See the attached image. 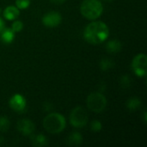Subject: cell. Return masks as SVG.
Returning a JSON list of instances; mask_svg holds the SVG:
<instances>
[{"mask_svg": "<svg viewBox=\"0 0 147 147\" xmlns=\"http://www.w3.org/2000/svg\"><path fill=\"white\" fill-rule=\"evenodd\" d=\"M109 35V29L106 23L101 21L90 23L84 29V37L87 42L97 45L104 42Z\"/></svg>", "mask_w": 147, "mask_h": 147, "instance_id": "obj_1", "label": "cell"}, {"mask_svg": "<svg viewBox=\"0 0 147 147\" xmlns=\"http://www.w3.org/2000/svg\"><path fill=\"white\" fill-rule=\"evenodd\" d=\"M66 121L65 117L59 113H51L43 120V127L47 132L52 134L61 133L65 128Z\"/></svg>", "mask_w": 147, "mask_h": 147, "instance_id": "obj_2", "label": "cell"}, {"mask_svg": "<svg viewBox=\"0 0 147 147\" xmlns=\"http://www.w3.org/2000/svg\"><path fill=\"white\" fill-rule=\"evenodd\" d=\"M83 16L89 20H96L103 12V6L99 0H84L80 6Z\"/></svg>", "mask_w": 147, "mask_h": 147, "instance_id": "obj_3", "label": "cell"}, {"mask_svg": "<svg viewBox=\"0 0 147 147\" xmlns=\"http://www.w3.org/2000/svg\"><path fill=\"white\" fill-rule=\"evenodd\" d=\"M86 104L90 111L98 114L102 112L106 109L107 99L105 96L102 95L101 92H93L88 96Z\"/></svg>", "mask_w": 147, "mask_h": 147, "instance_id": "obj_4", "label": "cell"}, {"mask_svg": "<svg viewBox=\"0 0 147 147\" xmlns=\"http://www.w3.org/2000/svg\"><path fill=\"white\" fill-rule=\"evenodd\" d=\"M88 115L86 110L81 107L78 106L71 112L70 115V123L76 128H83L88 123Z\"/></svg>", "mask_w": 147, "mask_h": 147, "instance_id": "obj_5", "label": "cell"}, {"mask_svg": "<svg viewBox=\"0 0 147 147\" xmlns=\"http://www.w3.org/2000/svg\"><path fill=\"white\" fill-rule=\"evenodd\" d=\"M147 57L144 53L136 55L132 61V69L138 77H145L146 75Z\"/></svg>", "mask_w": 147, "mask_h": 147, "instance_id": "obj_6", "label": "cell"}, {"mask_svg": "<svg viewBox=\"0 0 147 147\" xmlns=\"http://www.w3.org/2000/svg\"><path fill=\"white\" fill-rule=\"evenodd\" d=\"M9 107L16 112L22 114L25 111L27 107V102L23 96L20 94H15L12 96L9 101Z\"/></svg>", "mask_w": 147, "mask_h": 147, "instance_id": "obj_7", "label": "cell"}, {"mask_svg": "<svg viewBox=\"0 0 147 147\" xmlns=\"http://www.w3.org/2000/svg\"><path fill=\"white\" fill-rule=\"evenodd\" d=\"M62 22V16L59 12L50 11L45 14L42 17V23L48 28H54L59 26Z\"/></svg>", "mask_w": 147, "mask_h": 147, "instance_id": "obj_8", "label": "cell"}, {"mask_svg": "<svg viewBox=\"0 0 147 147\" xmlns=\"http://www.w3.org/2000/svg\"><path fill=\"white\" fill-rule=\"evenodd\" d=\"M17 130L24 136H30L34 132V124L28 119L19 120L16 123Z\"/></svg>", "mask_w": 147, "mask_h": 147, "instance_id": "obj_9", "label": "cell"}, {"mask_svg": "<svg viewBox=\"0 0 147 147\" xmlns=\"http://www.w3.org/2000/svg\"><path fill=\"white\" fill-rule=\"evenodd\" d=\"M31 144L32 146L34 147H43L47 146L48 145V140L47 138L41 134H31Z\"/></svg>", "mask_w": 147, "mask_h": 147, "instance_id": "obj_10", "label": "cell"}, {"mask_svg": "<svg viewBox=\"0 0 147 147\" xmlns=\"http://www.w3.org/2000/svg\"><path fill=\"white\" fill-rule=\"evenodd\" d=\"M3 16L5 19L9 20V21H12L16 19L19 15H20V11L19 9L16 6H7L4 9H3Z\"/></svg>", "mask_w": 147, "mask_h": 147, "instance_id": "obj_11", "label": "cell"}, {"mask_svg": "<svg viewBox=\"0 0 147 147\" xmlns=\"http://www.w3.org/2000/svg\"><path fill=\"white\" fill-rule=\"evenodd\" d=\"M0 33L1 40L4 44H10L15 39V32L11 28H3Z\"/></svg>", "mask_w": 147, "mask_h": 147, "instance_id": "obj_12", "label": "cell"}, {"mask_svg": "<svg viewBox=\"0 0 147 147\" xmlns=\"http://www.w3.org/2000/svg\"><path fill=\"white\" fill-rule=\"evenodd\" d=\"M121 48H122L121 42L118 40H109L106 45V49L110 53H117L121 52Z\"/></svg>", "mask_w": 147, "mask_h": 147, "instance_id": "obj_13", "label": "cell"}, {"mask_svg": "<svg viewBox=\"0 0 147 147\" xmlns=\"http://www.w3.org/2000/svg\"><path fill=\"white\" fill-rule=\"evenodd\" d=\"M66 142L69 146H78L83 142V137L79 133L75 132L68 136Z\"/></svg>", "mask_w": 147, "mask_h": 147, "instance_id": "obj_14", "label": "cell"}, {"mask_svg": "<svg viewBox=\"0 0 147 147\" xmlns=\"http://www.w3.org/2000/svg\"><path fill=\"white\" fill-rule=\"evenodd\" d=\"M141 106V101L138 97H131L127 102V108L130 111H134Z\"/></svg>", "mask_w": 147, "mask_h": 147, "instance_id": "obj_15", "label": "cell"}, {"mask_svg": "<svg viewBox=\"0 0 147 147\" xmlns=\"http://www.w3.org/2000/svg\"><path fill=\"white\" fill-rule=\"evenodd\" d=\"M10 126L9 120L6 116H0V133H5Z\"/></svg>", "mask_w": 147, "mask_h": 147, "instance_id": "obj_16", "label": "cell"}, {"mask_svg": "<svg viewBox=\"0 0 147 147\" xmlns=\"http://www.w3.org/2000/svg\"><path fill=\"white\" fill-rule=\"evenodd\" d=\"M114 61L109 59H102L100 61V67L102 71H109L114 67Z\"/></svg>", "mask_w": 147, "mask_h": 147, "instance_id": "obj_17", "label": "cell"}, {"mask_svg": "<svg viewBox=\"0 0 147 147\" xmlns=\"http://www.w3.org/2000/svg\"><path fill=\"white\" fill-rule=\"evenodd\" d=\"M23 28V23L22 21H19V20H16L15 21L12 25H11V29L15 32V33H18V32H21Z\"/></svg>", "mask_w": 147, "mask_h": 147, "instance_id": "obj_18", "label": "cell"}, {"mask_svg": "<svg viewBox=\"0 0 147 147\" xmlns=\"http://www.w3.org/2000/svg\"><path fill=\"white\" fill-rule=\"evenodd\" d=\"M102 125L99 121L95 120L90 123V130L95 132V133L100 132L102 130Z\"/></svg>", "mask_w": 147, "mask_h": 147, "instance_id": "obj_19", "label": "cell"}, {"mask_svg": "<svg viewBox=\"0 0 147 147\" xmlns=\"http://www.w3.org/2000/svg\"><path fill=\"white\" fill-rule=\"evenodd\" d=\"M16 5L19 9H27L30 5L29 0H16Z\"/></svg>", "mask_w": 147, "mask_h": 147, "instance_id": "obj_20", "label": "cell"}, {"mask_svg": "<svg viewBox=\"0 0 147 147\" xmlns=\"http://www.w3.org/2000/svg\"><path fill=\"white\" fill-rule=\"evenodd\" d=\"M120 84H121V85L122 86V87H124V88H127V87H129L130 86V84H131V80H130V78H129V77L128 76H122L121 78V79H120Z\"/></svg>", "mask_w": 147, "mask_h": 147, "instance_id": "obj_21", "label": "cell"}, {"mask_svg": "<svg viewBox=\"0 0 147 147\" xmlns=\"http://www.w3.org/2000/svg\"><path fill=\"white\" fill-rule=\"evenodd\" d=\"M52 3H55V4H61L63 3L64 2H65V0H50Z\"/></svg>", "mask_w": 147, "mask_h": 147, "instance_id": "obj_22", "label": "cell"}, {"mask_svg": "<svg viewBox=\"0 0 147 147\" xmlns=\"http://www.w3.org/2000/svg\"><path fill=\"white\" fill-rule=\"evenodd\" d=\"M3 28H4V22H3V21L0 18V32H1Z\"/></svg>", "mask_w": 147, "mask_h": 147, "instance_id": "obj_23", "label": "cell"}, {"mask_svg": "<svg viewBox=\"0 0 147 147\" xmlns=\"http://www.w3.org/2000/svg\"><path fill=\"white\" fill-rule=\"evenodd\" d=\"M104 1H107V2H111V1H113V0H104Z\"/></svg>", "mask_w": 147, "mask_h": 147, "instance_id": "obj_24", "label": "cell"}, {"mask_svg": "<svg viewBox=\"0 0 147 147\" xmlns=\"http://www.w3.org/2000/svg\"><path fill=\"white\" fill-rule=\"evenodd\" d=\"M1 12H2V9H1V8H0V14H1Z\"/></svg>", "mask_w": 147, "mask_h": 147, "instance_id": "obj_25", "label": "cell"}]
</instances>
